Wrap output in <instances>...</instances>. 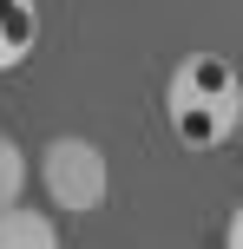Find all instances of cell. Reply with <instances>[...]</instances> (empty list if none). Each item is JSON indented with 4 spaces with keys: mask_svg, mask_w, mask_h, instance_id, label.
<instances>
[{
    "mask_svg": "<svg viewBox=\"0 0 243 249\" xmlns=\"http://www.w3.org/2000/svg\"><path fill=\"white\" fill-rule=\"evenodd\" d=\"M165 124L184 151H217L243 138V79L224 53H191L165 79Z\"/></svg>",
    "mask_w": 243,
    "mask_h": 249,
    "instance_id": "obj_1",
    "label": "cell"
},
{
    "mask_svg": "<svg viewBox=\"0 0 243 249\" xmlns=\"http://www.w3.org/2000/svg\"><path fill=\"white\" fill-rule=\"evenodd\" d=\"M39 184H46L53 210L92 216V210H105V197H112V158H105L92 138L59 131L46 151H39Z\"/></svg>",
    "mask_w": 243,
    "mask_h": 249,
    "instance_id": "obj_2",
    "label": "cell"
},
{
    "mask_svg": "<svg viewBox=\"0 0 243 249\" xmlns=\"http://www.w3.org/2000/svg\"><path fill=\"white\" fill-rule=\"evenodd\" d=\"M39 46V7L33 0H0V72H20Z\"/></svg>",
    "mask_w": 243,
    "mask_h": 249,
    "instance_id": "obj_3",
    "label": "cell"
},
{
    "mask_svg": "<svg viewBox=\"0 0 243 249\" xmlns=\"http://www.w3.org/2000/svg\"><path fill=\"white\" fill-rule=\"evenodd\" d=\"M0 249H66L59 216H53V210H33V203L0 210Z\"/></svg>",
    "mask_w": 243,
    "mask_h": 249,
    "instance_id": "obj_4",
    "label": "cell"
},
{
    "mask_svg": "<svg viewBox=\"0 0 243 249\" xmlns=\"http://www.w3.org/2000/svg\"><path fill=\"white\" fill-rule=\"evenodd\" d=\"M26 184H33V164H26V151L0 131V210H20V203H26Z\"/></svg>",
    "mask_w": 243,
    "mask_h": 249,
    "instance_id": "obj_5",
    "label": "cell"
},
{
    "mask_svg": "<svg viewBox=\"0 0 243 249\" xmlns=\"http://www.w3.org/2000/svg\"><path fill=\"white\" fill-rule=\"evenodd\" d=\"M224 249H243V203L230 210V223H224Z\"/></svg>",
    "mask_w": 243,
    "mask_h": 249,
    "instance_id": "obj_6",
    "label": "cell"
}]
</instances>
